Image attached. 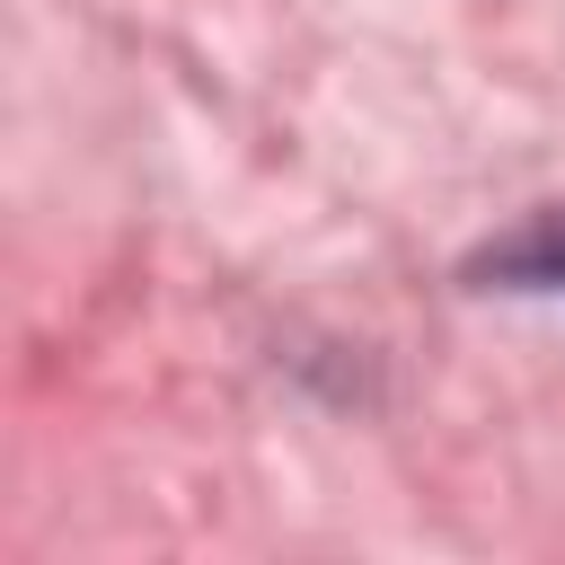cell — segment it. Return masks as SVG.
<instances>
[{
	"instance_id": "cell-1",
	"label": "cell",
	"mask_w": 565,
	"mask_h": 565,
	"mask_svg": "<svg viewBox=\"0 0 565 565\" xmlns=\"http://www.w3.org/2000/svg\"><path fill=\"white\" fill-rule=\"evenodd\" d=\"M468 282H477V291L565 300V203H539L521 230H503L494 247H477V256H468Z\"/></svg>"
}]
</instances>
